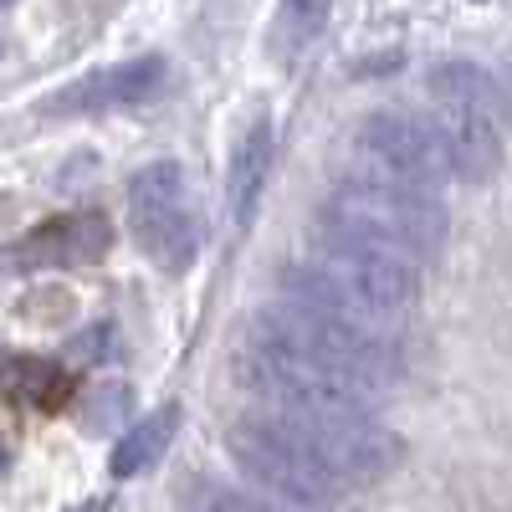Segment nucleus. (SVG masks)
I'll return each mask as SVG.
<instances>
[{
	"label": "nucleus",
	"instance_id": "obj_1",
	"mask_svg": "<svg viewBox=\"0 0 512 512\" xmlns=\"http://www.w3.org/2000/svg\"><path fill=\"white\" fill-rule=\"evenodd\" d=\"M277 292L287 303L328 308V313H344V318L395 333V323L420 297V262L364 231H349V226L318 216L308 251L292 256L277 272Z\"/></svg>",
	"mask_w": 512,
	"mask_h": 512
},
{
	"label": "nucleus",
	"instance_id": "obj_2",
	"mask_svg": "<svg viewBox=\"0 0 512 512\" xmlns=\"http://www.w3.org/2000/svg\"><path fill=\"white\" fill-rule=\"evenodd\" d=\"M318 216L349 226V231H364L384 246L415 256V262H431L446 246V231H451V216H446L436 190L395 185V180H379V175H359V169H349V175L328 190Z\"/></svg>",
	"mask_w": 512,
	"mask_h": 512
},
{
	"label": "nucleus",
	"instance_id": "obj_3",
	"mask_svg": "<svg viewBox=\"0 0 512 512\" xmlns=\"http://www.w3.org/2000/svg\"><path fill=\"white\" fill-rule=\"evenodd\" d=\"M226 451L236 456V466L256 487H267V492H277V497H287L297 507H333L338 497L349 492L344 477H338L333 466L297 436L287 420H277L272 410L231 420Z\"/></svg>",
	"mask_w": 512,
	"mask_h": 512
},
{
	"label": "nucleus",
	"instance_id": "obj_4",
	"mask_svg": "<svg viewBox=\"0 0 512 512\" xmlns=\"http://www.w3.org/2000/svg\"><path fill=\"white\" fill-rule=\"evenodd\" d=\"M128 236L159 272H190L200 256V216L175 159H154L128 180Z\"/></svg>",
	"mask_w": 512,
	"mask_h": 512
},
{
	"label": "nucleus",
	"instance_id": "obj_5",
	"mask_svg": "<svg viewBox=\"0 0 512 512\" xmlns=\"http://www.w3.org/2000/svg\"><path fill=\"white\" fill-rule=\"evenodd\" d=\"M354 169L359 175L395 180V185L436 190V195L451 180V159H446V144L436 134V123L420 118V113H405V108H379L359 123Z\"/></svg>",
	"mask_w": 512,
	"mask_h": 512
},
{
	"label": "nucleus",
	"instance_id": "obj_6",
	"mask_svg": "<svg viewBox=\"0 0 512 512\" xmlns=\"http://www.w3.org/2000/svg\"><path fill=\"white\" fill-rule=\"evenodd\" d=\"M164 82H169L164 57H134V62H113V67H98L88 77L67 82L41 108L57 118H93V113H113V108H134V103L159 98Z\"/></svg>",
	"mask_w": 512,
	"mask_h": 512
},
{
	"label": "nucleus",
	"instance_id": "obj_7",
	"mask_svg": "<svg viewBox=\"0 0 512 512\" xmlns=\"http://www.w3.org/2000/svg\"><path fill=\"white\" fill-rule=\"evenodd\" d=\"M436 134L446 144V159H451V180H472V185H487L507 149H502V128H497V113L492 108H477V103H436L431 113Z\"/></svg>",
	"mask_w": 512,
	"mask_h": 512
},
{
	"label": "nucleus",
	"instance_id": "obj_8",
	"mask_svg": "<svg viewBox=\"0 0 512 512\" xmlns=\"http://www.w3.org/2000/svg\"><path fill=\"white\" fill-rule=\"evenodd\" d=\"M113 251V226L103 210H67V216L41 221L21 241L26 267H88Z\"/></svg>",
	"mask_w": 512,
	"mask_h": 512
},
{
	"label": "nucleus",
	"instance_id": "obj_9",
	"mask_svg": "<svg viewBox=\"0 0 512 512\" xmlns=\"http://www.w3.org/2000/svg\"><path fill=\"white\" fill-rule=\"evenodd\" d=\"M267 169H272V118L256 113L246 123V134L236 139L231 169H226V210H231L236 226L251 221L256 200H262V185H267Z\"/></svg>",
	"mask_w": 512,
	"mask_h": 512
},
{
	"label": "nucleus",
	"instance_id": "obj_10",
	"mask_svg": "<svg viewBox=\"0 0 512 512\" xmlns=\"http://www.w3.org/2000/svg\"><path fill=\"white\" fill-rule=\"evenodd\" d=\"M0 400L52 415L72 400V374L41 354H6L0 359Z\"/></svg>",
	"mask_w": 512,
	"mask_h": 512
},
{
	"label": "nucleus",
	"instance_id": "obj_11",
	"mask_svg": "<svg viewBox=\"0 0 512 512\" xmlns=\"http://www.w3.org/2000/svg\"><path fill=\"white\" fill-rule=\"evenodd\" d=\"M425 88H431L436 103H477V108H492L502 113V88H497V77L477 62H436L431 72H425Z\"/></svg>",
	"mask_w": 512,
	"mask_h": 512
},
{
	"label": "nucleus",
	"instance_id": "obj_12",
	"mask_svg": "<svg viewBox=\"0 0 512 512\" xmlns=\"http://www.w3.org/2000/svg\"><path fill=\"white\" fill-rule=\"evenodd\" d=\"M175 425H180V405H159L154 415H144L134 431H128L113 451V477H139L149 472V466L164 456L169 436H175Z\"/></svg>",
	"mask_w": 512,
	"mask_h": 512
},
{
	"label": "nucleus",
	"instance_id": "obj_13",
	"mask_svg": "<svg viewBox=\"0 0 512 512\" xmlns=\"http://www.w3.org/2000/svg\"><path fill=\"white\" fill-rule=\"evenodd\" d=\"M333 0H282L277 6V47L282 52H303L328 31Z\"/></svg>",
	"mask_w": 512,
	"mask_h": 512
},
{
	"label": "nucleus",
	"instance_id": "obj_14",
	"mask_svg": "<svg viewBox=\"0 0 512 512\" xmlns=\"http://www.w3.org/2000/svg\"><path fill=\"white\" fill-rule=\"evenodd\" d=\"M190 507L195 512H277L262 497H246V492H231V487H200L190 497Z\"/></svg>",
	"mask_w": 512,
	"mask_h": 512
},
{
	"label": "nucleus",
	"instance_id": "obj_15",
	"mask_svg": "<svg viewBox=\"0 0 512 512\" xmlns=\"http://www.w3.org/2000/svg\"><path fill=\"white\" fill-rule=\"evenodd\" d=\"M123 410H128V390H118V384H108V390L98 395V405L88 410V420H82V425H88L93 436H103V431H113V425L123 420Z\"/></svg>",
	"mask_w": 512,
	"mask_h": 512
},
{
	"label": "nucleus",
	"instance_id": "obj_16",
	"mask_svg": "<svg viewBox=\"0 0 512 512\" xmlns=\"http://www.w3.org/2000/svg\"><path fill=\"white\" fill-rule=\"evenodd\" d=\"M82 512H108V507H82Z\"/></svg>",
	"mask_w": 512,
	"mask_h": 512
}]
</instances>
